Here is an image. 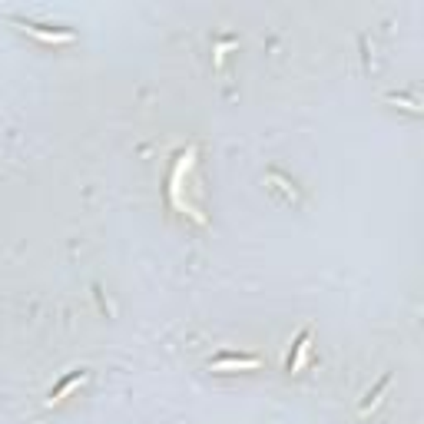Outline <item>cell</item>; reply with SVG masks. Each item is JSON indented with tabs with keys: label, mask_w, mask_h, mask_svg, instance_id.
<instances>
[{
	"label": "cell",
	"mask_w": 424,
	"mask_h": 424,
	"mask_svg": "<svg viewBox=\"0 0 424 424\" xmlns=\"http://www.w3.org/2000/svg\"><path fill=\"white\" fill-rule=\"evenodd\" d=\"M192 159H196V149H186L183 156L176 159V166H172V176H169V203H172V209L176 212H183V216H192L196 222H203V216L192 209V205L183 199V176L189 172V166H192Z\"/></svg>",
	"instance_id": "cell-1"
},
{
	"label": "cell",
	"mask_w": 424,
	"mask_h": 424,
	"mask_svg": "<svg viewBox=\"0 0 424 424\" xmlns=\"http://www.w3.org/2000/svg\"><path fill=\"white\" fill-rule=\"evenodd\" d=\"M17 23L23 34L43 40V43H74V34H70V30H40L37 23H23V20H17Z\"/></svg>",
	"instance_id": "cell-2"
},
{
	"label": "cell",
	"mask_w": 424,
	"mask_h": 424,
	"mask_svg": "<svg viewBox=\"0 0 424 424\" xmlns=\"http://www.w3.org/2000/svg\"><path fill=\"white\" fill-rule=\"evenodd\" d=\"M262 361L258 358H236V355H229V358H216L209 368L219 371V375H229V371H256Z\"/></svg>",
	"instance_id": "cell-3"
},
{
	"label": "cell",
	"mask_w": 424,
	"mask_h": 424,
	"mask_svg": "<svg viewBox=\"0 0 424 424\" xmlns=\"http://www.w3.org/2000/svg\"><path fill=\"white\" fill-rule=\"evenodd\" d=\"M83 381H87V371H83V368H80V371H74L70 378H63V381H60V385H56L54 391H50V398H47V405H60V401H63V398H67V394H70L74 388H80V385H83Z\"/></svg>",
	"instance_id": "cell-4"
},
{
	"label": "cell",
	"mask_w": 424,
	"mask_h": 424,
	"mask_svg": "<svg viewBox=\"0 0 424 424\" xmlns=\"http://www.w3.org/2000/svg\"><path fill=\"white\" fill-rule=\"evenodd\" d=\"M309 348H312V335L305 332L302 338H298V345H295V358L289 361V371L292 375H298V371L305 368V358H309Z\"/></svg>",
	"instance_id": "cell-5"
}]
</instances>
